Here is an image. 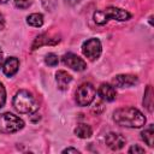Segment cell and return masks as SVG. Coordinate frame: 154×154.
I'll return each instance as SVG.
<instances>
[{
	"mask_svg": "<svg viewBox=\"0 0 154 154\" xmlns=\"http://www.w3.org/2000/svg\"><path fill=\"white\" fill-rule=\"evenodd\" d=\"M23 128H24V122L22 118L10 112L0 114V132L13 134V132L22 130Z\"/></svg>",
	"mask_w": 154,
	"mask_h": 154,
	"instance_id": "277c9868",
	"label": "cell"
},
{
	"mask_svg": "<svg viewBox=\"0 0 154 154\" xmlns=\"http://www.w3.org/2000/svg\"><path fill=\"white\" fill-rule=\"evenodd\" d=\"M19 69V60L16 57H10L7 58L4 64H2V72L7 77H12L18 72Z\"/></svg>",
	"mask_w": 154,
	"mask_h": 154,
	"instance_id": "8fae6325",
	"label": "cell"
},
{
	"mask_svg": "<svg viewBox=\"0 0 154 154\" xmlns=\"http://www.w3.org/2000/svg\"><path fill=\"white\" fill-rule=\"evenodd\" d=\"M45 63L48 65V66H57L58 63H59V59H58V55L54 54V53H48L45 58Z\"/></svg>",
	"mask_w": 154,
	"mask_h": 154,
	"instance_id": "ac0fdd59",
	"label": "cell"
},
{
	"mask_svg": "<svg viewBox=\"0 0 154 154\" xmlns=\"http://www.w3.org/2000/svg\"><path fill=\"white\" fill-rule=\"evenodd\" d=\"M63 63L67 67H70V69H72L75 71H78V72L79 71H84L87 69V63L75 53L64 54L63 55Z\"/></svg>",
	"mask_w": 154,
	"mask_h": 154,
	"instance_id": "52a82bcc",
	"label": "cell"
},
{
	"mask_svg": "<svg viewBox=\"0 0 154 154\" xmlns=\"http://www.w3.org/2000/svg\"><path fill=\"white\" fill-rule=\"evenodd\" d=\"M71 81H72V76L64 70H59L55 73V82H57L59 90H66L69 88V84L71 83Z\"/></svg>",
	"mask_w": 154,
	"mask_h": 154,
	"instance_id": "4fadbf2b",
	"label": "cell"
},
{
	"mask_svg": "<svg viewBox=\"0 0 154 154\" xmlns=\"http://www.w3.org/2000/svg\"><path fill=\"white\" fill-rule=\"evenodd\" d=\"M57 1L58 0H41V4H42L45 10L53 11L55 8V6H57Z\"/></svg>",
	"mask_w": 154,
	"mask_h": 154,
	"instance_id": "ffe728a7",
	"label": "cell"
},
{
	"mask_svg": "<svg viewBox=\"0 0 154 154\" xmlns=\"http://www.w3.org/2000/svg\"><path fill=\"white\" fill-rule=\"evenodd\" d=\"M63 153H64V154H65V153H75V154H78V153H79V150H78V149H76V148L69 147V148L64 149V150H63Z\"/></svg>",
	"mask_w": 154,
	"mask_h": 154,
	"instance_id": "cb8c5ba5",
	"label": "cell"
},
{
	"mask_svg": "<svg viewBox=\"0 0 154 154\" xmlns=\"http://www.w3.org/2000/svg\"><path fill=\"white\" fill-rule=\"evenodd\" d=\"M137 83H138V77L135 75H130V73L117 75L112 79L113 87H117V88H129V87L136 85Z\"/></svg>",
	"mask_w": 154,
	"mask_h": 154,
	"instance_id": "ba28073f",
	"label": "cell"
},
{
	"mask_svg": "<svg viewBox=\"0 0 154 154\" xmlns=\"http://www.w3.org/2000/svg\"><path fill=\"white\" fill-rule=\"evenodd\" d=\"M82 0H66V2L69 4V5H71V6H75V5H77V4H79Z\"/></svg>",
	"mask_w": 154,
	"mask_h": 154,
	"instance_id": "484cf974",
	"label": "cell"
},
{
	"mask_svg": "<svg viewBox=\"0 0 154 154\" xmlns=\"http://www.w3.org/2000/svg\"><path fill=\"white\" fill-rule=\"evenodd\" d=\"M96 95V89L91 83H82L76 90V102L78 106H89Z\"/></svg>",
	"mask_w": 154,
	"mask_h": 154,
	"instance_id": "5b68a950",
	"label": "cell"
},
{
	"mask_svg": "<svg viewBox=\"0 0 154 154\" xmlns=\"http://www.w3.org/2000/svg\"><path fill=\"white\" fill-rule=\"evenodd\" d=\"M7 1H10V0H0V4H6Z\"/></svg>",
	"mask_w": 154,
	"mask_h": 154,
	"instance_id": "83f0119b",
	"label": "cell"
},
{
	"mask_svg": "<svg viewBox=\"0 0 154 154\" xmlns=\"http://www.w3.org/2000/svg\"><path fill=\"white\" fill-rule=\"evenodd\" d=\"M97 94L103 101H108V102L114 101L117 97V93H116L114 87L108 84V83H102L97 89Z\"/></svg>",
	"mask_w": 154,
	"mask_h": 154,
	"instance_id": "30bf717a",
	"label": "cell"
},
{
	"mask_svg": "<svg viewBox=\"0 0 154 154\" xmlns=\"http://www.w3.org/2000/svg\"><path fill=\"white\" fill-rule=\"evenodd\" d=\"M101 52H102V46H101L100 40L96 38V37L88 38L82 45V53H83V55L87 57L91 61L96 60L101 55Z\"/></svg>",
	"mask_w": 154,
	"mask_h": 154,
	"instance_id": "8992f818",
	"label": "cell"
},
{
	"mask_svg": "<svg viewBox=\"0 0 154 154\" xmlns=\"http://www.w3.org/2000/svg\"><path fill=\"white\" fill-rule=\"evenodd\" d=\"M4 26H5V18H4L2 13L0 12V31L4 29Z\"/></svg>",
	"mask_w": 154,
	"mask_h": 154,
	"instance_id": "d4e9b609",
	"label": "cell"
},
{
	"mask_svg": "<svg viewBox=\"0 0 154 154\" xmlns=\"http://www.w3.org/2000/svg\"><path fill=\"white\" fill-rule=\"evenodd\" d=\"M2 64H4V53H2V51L0 48V69L2 67Z\"/></svg>",
	"mask_w": 154,
	"mask_h": 154,
	"instance_id": "4316f807",
	"label": "cell"
},
{
	"mask_svg": "<svg viewBox=\"0 0 154 154\" xmlns=\"http://www.w3.org/2000/svg\"><path fill=\"white\" fill-rule=\"evenodd\" d=\"M26 23L34 28H41L43 25V16L41 13H31L26 17Z\"/></svg>",
	"mask_w": 154,
	"mask_h": 154,
	"instance_id": "2e32d148",
	"label": "cell"
},
{
	"mask_svg": "<svg viewBox=\"0 0 154 154\" xmlns=\"http://www.w3.org/2000/svg\"><path fill=\"white\" fill-rule=\"evenodd\" d=\"M5 102H6V89L4 84L0 82V108L5 106Z\"/></svg>",
	"mask_w": 154,
	"mask_h": 154,
	"instance_id": "44dd1931",
	"label": "cell"
},
{
	"mask_svg": "<svg viewBox=\"0 0 154 154\" xmlns=\"http://www.w3.org/2000/svg\"><path fill=\"white\" fill-rule=\"evenodd\" d=\"M141 138L144 141L146 144H148L149 147H153V141H154V125L149 124L144 130H142L141 132Z\"/></svg>",
	"mask_w": 154,
	"mask_h": 154,
	"instance_id": "9a60e30c",
	"label": "cell"
},
{
	"mask_svg": "<svg viewBox=\"0 0 154 154\" xmlns=\"http://www.w3.org/2000/svg\"><path fill=\"white\" fill-rule=\"evenodd\" d=\"M103 111H105V106L102 105V102H96L95 103V107L93 108V112L96 113V114H100Z\"/></svg>",
	"mask_w": 154,
	"mask_h": 154,
	"instance_id": "603a6c76",
	"label": "cell"
},
{
	"mask_svg": "<svg viewBox=\"0 0 154 154\" xmlns=\"http://www.w3.org/2000/svg\"><path fill=\"white\" fill-rule=\"evenodd\" d=\"M12 103L14 109L22 114H32L38 109L36 97L25 89H20L14 94Z\"/></svg>",
	"mask_w": 154,
	"mask_h": 154,
	"instance_id": "7a4b0ae2",
	"label": "cell"
},
{
	"mask_svg": "<svg viewBox=\"0 0 154 154\" xmlns=\"http://www.w3.org/2000/svg\"><path fill=\"white\" fill-rule=\"evenodd\" d=\"M32 5V0H14V6L20 10H26Z\"/></svg>",
	"mask_w": 154,
	"mask_h": 154,
	"instance_id": "d6986e66",
	"label": "cell"
},
{
	"mask_svg": "<svg viewBox=\"0 0 154 154\" xmlns=\"http://www.w3.org/2000/svg\"><path fill=\"white\" fill-rule=\"evenodd\" d=\"M131 18V13L128 12L126 10L119 8V7H107L105 10H100V11H95L93 14V19L96 24L99 25H103L106 24L109 19H114V20H119V22H125L129 20Z\"/></svg>",
	"mask_w": 154,
	"mask_h": 154,
	"instance_id": "3957f363",
	"label": "cell"
},
{
	"mask_svg": "<svg viewBox=\"0 0 154 154\" xmlns=\"http://www.w3.org/2000/svg\"><path fill=\"white\" fill-rule=\"evenodd\" d=\"M105 143L108 148H111L112 150H120L125 143L126 140L122 134L118 132H108L105 137Z\"/></svg>",
	"mask_w": 154,
	"mask_h": 154,
	"instance_id": "9c48e42d",
	"label": "cell"
},
{
	"mask_svg": "<svg viewBox=\"0 0 154 154\" xmlns=\"http://www.w3.org/2000/svg\"><path fill=\"white\" fill-rule=\"evenodd\" d=\"M128 152H129V153H135V154H143V153H144V148L140 147L138 144H134V146H131V147L129 148Z\"/></svg>",
	"mask_w": 154,
	"mask_h": 154,
	"instance_id": "7402d4cb",
	"label": "cell"
},
{
	"mask_svg": "<svg viewBox=\"0 0 154 154\" xmlns=\"http://www.w3.org/2000/svg\"><path fill=\"white\" fill-rule=\"evenodd\" d=\"M113 120L116 124L125 128L138 129L146 124V117L135 107H120L113 112Z\"/></svg>",
	"mask_w": 154,
	"mask_h": 154,
	"instance_id": "6da1fadb",
	"label": "cell"
},
{
	"mask_svg": "<svg viewBox=\"0 0 154 154\" xmlns=\"http://www.w3.org/2000/svg\"><path fill=\"white\" fill-rule=\"evenodd\" d=\"M75 135L79 138H89L93 135V129L88 124H78L75 129Z\"/></svg>",
	"mask_w": 154,
	"mask_h": 154,
	"instance_id": "5bb4252c",
	"label": "cell"
},
{
	"mask_svg": "<svg viewBox=\"0 0 154 154\" xmlns=\"http://www.w3.org/2000/svg\"><path fill=\"white\" fill-rule=\"evenodd\" d=\"M59 41H60V38L57 36L51 37L47 34H41V35L36 36V38L34 40V42L31 45V49L35 51V49L40 48L41 46H45V45H57Z\"/></svg>",
	"mask_w": 154,
	"mask_h": 154,
	"instance_id": "7c38bea8",
	"label": "cell"
},
{
	"mask_svg": "<svg viewBox=\"0 0 154 154\" xmlns=\"http://www.w3.org/2000/svg\"><path fill=\"white\" fill-rule=\"evenodd\" d=\"M143 106L148 109V112H153V90L150 85H147L144 96H143Z\"/></svg>",
	"mask_w": 154,
	"mask_h": 154,
	"instance_id": "e0dca14e",
	"label": "cell"
}]
</instances>
